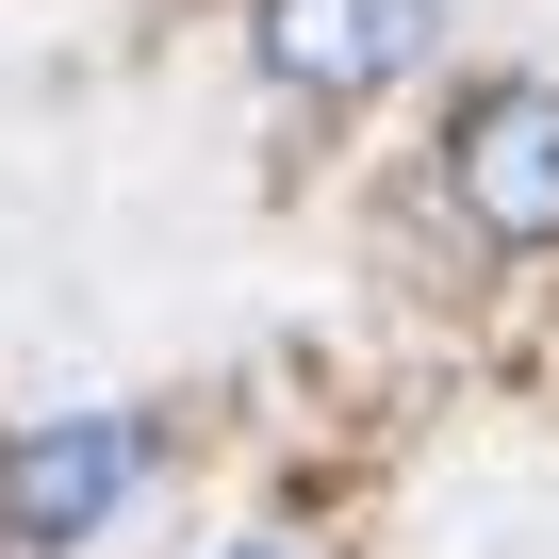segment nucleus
Wrapping results in <instances>:
<instances>
[{
  "label": "nucleus",
  "mask_w": 559,
  "mask_h": 559,
  "mask_svg": "<svg viewBox=\"0 0 559 559\" xmlns=\"http://www.w3.org/2000/svg\"><path fill=\"white\" fill-rule=\"evenodd\" d=\"M444 181L493 247H559V83H493L444 132Z\"/></svg>",
  "instance_id": "f257e3e1"
},
{
  "label": "nucleus",
  "mask_w": 559,
  "mask_h": 559,
  "mask_svg": "<svg viewBox=\"0 0 559 559\" xmlns=\"http://www.w3.org/2000/svg\"><path fill=\"white\" fill-rule=\"evenodd\" d=\"M132 477H148V428H132V412L17 428V444H0V526H17V543H83V526L132 510Z\"/></svg>",
  "instance_id": "f03ea898"
},
{
  "label": "nucleus",
  "mask_w": 559,
  "mask_h": 559,
  "mask_svg": "<svg viewBox=\"0 0 559 559\" xmlns=\"http://www.w3.org/2000/svg\"><path fill=\"white\" fill-rule=\"evenodd\" d=\"M395 67H428V0H263V83L379 99Z\"/></svg>",
  "instance_id": "7ed1b4c3"
},
{
  "label": "nucleus",
  "mask_w": 559,
  "mask_h": 559,
  "mask_svg": "<svg viewBox=\"0 0 559 559\" xmlns=\"http://www.w3.org/2000/svg\"><path fill=\"white\" fill-rule=\"evenodd\" d=\"M214 559H297V543H214Z\"/></svg>",
  "instance_id": "20e7f679"
}]
</instances>
